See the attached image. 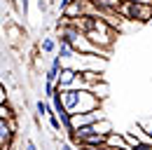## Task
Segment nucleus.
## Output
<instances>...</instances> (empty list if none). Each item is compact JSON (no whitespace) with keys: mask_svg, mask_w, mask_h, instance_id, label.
<instances>
[{"mask_svg":"<svg viewBox=\"0 0 152 150\" xmlns=\"http://www.w3.org/2000/svg\"><path fill=\"white\" fill-rule=\"evenodd\" d=\"M61 94H63V103H66V108H68L70 115L101 110V99H98L91 89L70 87V89H61Z\"/></svg>","mask_w":152,"mask_h":150,"instance_id":"1","label":"nucleus"},{"mask_svg":"<svg viewBox=\"0 0 152 150\" xmlns=\"http://www.w3.org/2000/svg\"><path fill=\"white\" fill-rule=\"evenodd\" d=\"M119 14L124 19L138 21V24H148L152 19V2H124Z\"/></svg>","mask_w":152,"mask_h":150,"instance_id":"2","label":"nucleus"},{"mask_svg":"<svg viewBox=\"0 0 152 150\" xmlns=\"http://www.w3.org/2000/svg\"><path fill=\"white\" fill-rule=\"evenodd\" d=\"M77 75H80L77 68H73V66H63V68H61V73H58L56 87H58V89H70V87H75Z\"/></svg>","mask_w":152,"mask_h":150,"instance_id":"3","label":"nucleus"},{"mask_svg":"<svg viewBox=\"0 0 152 150\" xmlns=\"http://www.w3.org/2000/svg\"><path fill=\"white\" fill-rule=\"evenodd\" d=\"M12 136H14V120H2L0 117V150L10 148Z\"/></svg>","mask_w":152,"mask_h":150,"instance_id":"4","label":"nucleus"},{"mask_svg":"<svg viewBox=\"0 0 152 150\" xmlns=\"http://www.w3.org/2000/svg\"><path fill=\"white\" fill-rule=\"evenodd\" d=\"M91 2H94V7L103 10V12H117V14L124 5V0H91Z\"/></svg>","mask_w":152,"mask_h":150,"instance_id":"5","label":"nucleus"},{"mask_svg":"<svg viewBox=\"0 0 152 150\" xmlns=\"http://www.w3.org/2000/svg\"><path fill=\"white\" fill-rule=\"evenodd\" d=\"M105 146H108V148H131V146L126 143V136H124V134H117V131H113V134L105 136Z\"/></svg>","mask_w":152,"mask_h":150,"instance_id":"6","label":"nucleus"},{"mask_svg":"<svg viewBox=\"0 0 152 150\" xmlns=\"http://www.w3.org/2000/svg\"><path fill=\"white\" fill-rule=\"evenodd\" d=\"M40 52H42V54H56L58 52V40L56 38H40Z\"/></svg>","mask_w":152,"mask_h":150,"instance_id":"7","label":"nucleus"},{"mask_svg":"<svg viewBox=\"0 0 152 150\" xmlns=\"http://www.w3.org/2000/svg\"><path fill=\"white\" fill-rule=\"evenodd\" d=\"M94 131L103 134V136H108V134H113V124H110V122H108V120L103 117L101 122H96V124H94Z\"/></svg>","mask_w":152,"mask_h":150,"instance_id":"8","label":"nucleus"},{"mask_svg":"<svg viewBox=\"0 0 152 150\" xmlns=\"http://www.w3.org/2000/svg\"><path fill=\"white\" fill-rule=\"evenodd\" d=\"M56 82H45V99H47V101H52V99H54V94H56Z\"/></svg>","mask_w":152,"mask_h":150,"instance_id":"9","label":"nucleus"},{"mask_svg":"<svg viewBox=\"0 0 152 150\" xmlns=\"http://www.w3.org/2000/svg\"><path fill=\"white\" fill-rule=\"evenodd\" d=\"M49 127H52L54 131H66L63 129V122L58 120V115H49Z\"/></svg>","mask_w":152,"mask_h":150,"instance_id":"10","label":"nucleus"},{"mask_svg":"<svg viewBox=\"0 0 152 150\" xmlns=\"http://www.w3.org/2000/svg\"><path fill=\"white\" fill-rule=\"evenodd\" d=\"M0 117L2 120H14V112H12V108L7 103H0Z\"/></svg>","mask_w":152,"mask_h":150,"instance_id":"11","label":"nucleus"},{"mask_svg":"<svg viewBox=\"0 0 152 150\" xmlns=\"http://www.w3.org/2000/svg\"><path fill=\"white\" fill-rule=\"evenodd\" d=\"M0 103H7V89H5V82L0 80Z\"/></svg>","mask_w":152,"mask_h":150,"instance_id":"12","label":"nucleus"},{"mask_svg":"<svg viewBox=\"0 0 152 150\" xmlns=\"http://www.w3.org/2000/svg\"><path fill=\"white\" fill-rule=\"evenodd\" d=\"M61 150H77V146L73 141H61Z\"/></svg>","mask_w":152,"mask_h":150,"instance_id":"13","label":"nucleus"},{"mask_svg":"<svg viewBox=\"0 0 152 150\" xmlns=\"http://www.w3.org/2000/svg\"><path fill=\"white\" fill-rule=\"evenodd\" d=\"M140 127H143V129L152 136V117H150V120H145V122H140Z\"/></svg>","mask_w":152,"mask_h":150,"instance_id":"14","label":"nucleus"},{"mask_svg":"<svg viewBox=\"0 0 152 150\" xmlns=\"http://www.w3.org/2000/svg\"><path fill=\"white\" fill-rule=\"evenodd\" d=\"M26 150H38L35 141H31V138H28V141H26Z\"/></svg>","mask_w":152,"mask_h":150,"instance_id":"15","label":"nucleus"},{"mask_svg":"<svg viewBox=\"0 0 152 150\" xmlns=\"http://www.w3.org/2000/svg\"><path fill=\"white\" fill-rule=\"evenodd\" d=\"M70 2H75V0H58V7H61V10H66Z\"/></svg>","mask_w":152,"mask_h":150,"instance_id":"16","label":"nucleus"},{"mask_svg":"<svg viewBox=\"0 0 152 150\" xmlns=\"http://www.w3.org/2000/svg\"><path fill=\"white\" fill-rule=\"evenodd\" d=\"M21 10H23V17L28 14V0H21Z\"/></svg>","mask_w":152,"mask_h":150,"instance_id":"17","label":"nucleus"},{"mask_svg":"<svg viewBox=\"0 0 152 150\" xmlns=\"http://www.w3.org/2000/svg\"><path fill=\"white\" fill-rule=\"evenodd\" d=\"M77 150H96V148H87V146H77Z\"/></svg>","mask_w":152,"mask_h":150,"instance_id":"18","label":"nucleus"}]
</instances>
